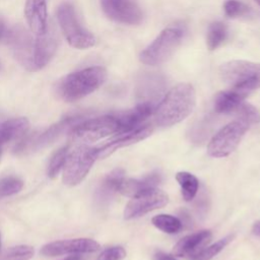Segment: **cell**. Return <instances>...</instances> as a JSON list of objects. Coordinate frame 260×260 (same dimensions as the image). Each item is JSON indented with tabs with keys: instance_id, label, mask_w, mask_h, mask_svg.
<instances>
[{
	"instance_id": "cell-20",
	"label": "cell",
	"mask_w": 260,
	"mask_h": 260,
	"mask_svg": "<svg viewBox=\"0 0 260 260\" xmlns=\"http://www.w3.org/2000/svg\"><path fill=\"white\" fill-rule=\"evenodd\" d=\"M247 95L248 93L233 88L220 91L215 95L214 110L219 114L233 113L244 102Z\"/></svg>"
},
{
	"instance_id": "cell-17",
	"label": "cell",
	"mask_w": 260,
	"mask_h": 260,
	"mask_svg": "<svg viewBox=\"0 0 260 260\" xmlns=\"http://www.w3.org/2000/svg\"><path fill=\"white\" fill-rule=\"evenodd\" d=\"M78 121V117H67L58 123L52 125L49 129L44 131L42 134H40L35 140L23 142L19 145L17 149H20L21 151H24V149H39L42 147L47 146L48 144L52 143L54 140H56L65 130L68 128H72L76 122Z\"/></svg>"
},
{
	"instance_id": "cell-8",
	"label": "cell",
	"mask_w": 260,
	"mask_h": 260,
	"mask_svg": "<svg viewBox=\"0 0 260 260\" xmlns=\"http://www.w3.org/2000/svg\"><path fill=\"white\" fill-rule=\"evenodd\" d=\"M116 116L106 115L85 120L72 127V138L79 142H94L111 134L118 133Z\"/></svg>"
},
{
	"instance_id": "cell-28",
	"label": "cell",
	"mask_w": 260,
	"mask_h": 260,
	"mask_svg": "<svg viewBox=\"0 0 260 260\" xmlns=\"http://www.w3.org/2000/svg\"><path fill=\"white\" fill-rule=\"evenodd\" d=\"M233 239V236H226L223 239L217 241L216 243H214L213 245L205 248L204 250L197 252L191 260H210L211 258H213L215 255H217Z\"/></svg>"
},
{
	"instance_id": "cell-26",
	"label": "cell",
	"mask_w": 260,
	"mask_h": 260,
	"mask_svg": "<svg viewBox=\"0 0 260 260\" xmlns=\"http://www.w3.org/2000/svg\"><path fill=\"white\" fill-rule=\"evenodd\" d=\"M69 153V146H63L59 148L51 157L49 166H48V176L50 178H55L59 172L63 169L67 155Z\"/></svg>"
},
{
	"instance_id": "cell-38",
	"label": "cell",
	"mask_w": 260,
	"mask_h": 260,
	"mask_svg": "<svg viewBox=\"0 0 260 260\" xmlns=\"http://www.w3.org/2000/svg\"><path fill=\"white\" fill-rule=\"evenodd\" d=\"M255 1H256V2H257L259 5H260V0H255Z\"/></svg>"
},
{
	"instance_id": "cell-32",
	"label": "cell",
	"mask_w": 260,
	"mask_h": 260,
	"mask_svg": "<svg viewBox=\"0 0 260 260\" xmlns=\"http://www.w3.org/2000/svg\"><path fill=\"white\" fill-rule=\"evenodd\" d=\"M126 256V251L120 246H115L104 250L98 260H122Z\"/></svg>"
},
{
	"instance_id": "cell-11",
	"label": "cell",
	"mask_w": 260,
	"mask_h": 260,
	"mask_svg": "<svg viewBox=\"0 0 260 260\" xmlns=\"http://www.w3.org/2000/svg\"><path fill=\"white\" fill-rule=\"evenodd\" d=\"M169 201L168 195L158 189L150 190L130 200L124 210V217L131 219L165 206Z\"/></svg>"
},
{
	"instance_id": "cell-10",
	"label": "cell",
	"mask_w": 260,
	"mask_h": 260,
	"mask_svg": "<svg viewBox=\"0 0 260 260\" xmlns=\"http://www.w3.org/2000/svg\"><path fill=\"white\" fill-rule=\"evenodd\" d=\"M101 6L104 13L116 22L136 25L143 20V12L133 0H101Z\"/></svg>"
},
{
	"instance_id": "cell-22",
	"label": "cell",
	"mask_w": 260,
	"mask_h": 260,
	"mask_svg": "<svg viewBox=\"0 0 260 260\" xmlns=\"http://www.w3.org/2000/svg\"><path fill=\"white\" fill-rule=\"evenodd\" d=\"M124 171L122 169H116L112 171L110 174H108L105 179L103 180L99 190H98V196L101 200H106L115 192H119L120 186L125 180L124 177Z\"/></svg>"
},
{
	"instance_id": "cell-29",
	"label": "cell",
	"mask_w": 260,
	"mask_h": 260,
	"mask_svg": "<svg viewBox=\"0 0 260 260\" xmlns=\"http://www.w3.org/2000/svg\"><path fill=\"white\" fill-rule=\"evenodd\" d=\"M34 248L27 245H19L9 248L3 255V260H29L34 256Z\"/></svg>"
},
{
	"instance_id": "cell-9",
	"label": "cell",
	"mask_w": 260,
	"mask_h": 260,
	"mask_svg": "<svg viewBox=\"0 0 260 260\" xmlns=\"http://www.w3.org/2000/svg\"><path fill=\"white\" fill-rule=\"evenodd\" d=\"M6 45L17 62L26 70L36 71L34 64V40L22 25L17 24L6 31L4 37Z\"/></svg>"
},
{
	"instance_id": "cell-24",
	"label": "cell",
	"mask_w": 260,
	"mask_h": 260,
	"mask_svg": "<svg viewBox=\"0 0 260 260\" xmlns=\"http://www.w3.org/2000/svg\"><path fill=\"white\" fill-rule=\"evenodd\" d=\"M226 25L220 21L213 22L209 25L206 36V45L210 51L217 49L226 39Z\"/></svg>"
},
{
	"instance_id": "cell-33",
	"label": "cell",
	"mask_w": 260,
	"mask_h": 260,
	"mask_svg": "<svg viewBox=\"0 0 260 260\" xmlns=\"http://www.w3.org/2000/svg\"><path fill=\"white\" fill-rule=\"evenodd\" d=\"M155 258H156V260H176L173 256L168 255V254H166L164 252H160V251L155 254Z\"/></svg>"
},
{
	"instance_id": "cell-13",
	"label": "cell",
	"mask_w": 260,
	"mask_h": 260,
	"mask_svg": "<svg viewBox=\"0 0 260 260\" xmlns=\"http://www.w3.org/2000/svg\"><path fill=\"white\" fill-rule=\"evenodd\" d=\"M58 46V37L53 25L48 24L44 35L36 36L34 40V64L36 70L45 67L55 55Z\"/></svg>"
},
{
	"instance_id": "cell-19",
	"label": "cell",
	"mask_w": 260,
	"mask_h": 260,
	"mask_svg": "<svg viewBox=\"0 0 260 260\" xmlns=\"http://www.w3.org/2000/svg\"><path fill=\"white\" fill-rule=\"evenodd\" d=\"M211 239L210 231H201L188 235L181 239L174 247L173 254L178 257L190 256L196 254Z\"/></svg>"
},
{
	"instance_id": "cell-36",
	"label": "cell",
	"mask_w": 260,
	"mask_h": 260,
	"mask_svg": "<svg viewBox=\"0 0 260 260\" xmlns=\"http://www.w3.org/2000/svg\"><path fill=\"white\" fill-rule=\"evenodd\" d=\"M62 260H82V258L79 255H74V256L66 257L65 259H62Z\"/></svg>"
},
{
	"instance_id": "cell-35",
	"label": "cell",
	"mask_w": 260,
	"mask_h": 260,
	"mask_svg": "<svg viewBox=\"0 0 260 260\" xmlns=\"http://www.w3.org/2000/svg\"><path fill=\"white\" fill-rule=\"evenodd\" d=\"M252 233L258 237H260V220L256 221L252 226Z\"/></svg>"
},
{
	"instance_id": "cell-2",
	"label": "cell",
	"mask_w": 260,
	"mask_h": 260,
	"mask_svg": "<svg viewBox=\"0 0 260 260\" xmlns=\"http://www.w3.org/2000/svg\"><path fill=\"white\" fill-rule=\"evenodd\" d=\"M107 79V70L91 66L65 76L58 85V94L67 102H76L96 90Z\"/></svg>"
},
{
	"instance_id": "cell-16",
	"label": "cell",
	"mask_w": 260,
	"mask_h": 260,
	"mask_svg": "<svg viewBox=\"0 0 260 260\" xmlns=\"http://www.w3.org/2000/svg\"><path fill=\"white\" fill-rule=\"evenodd\" d=\"M24 15L30 31L35 36L46 32L49 24L46 0H26Z\"/></svg>"
},
{
	"instance_id": "cell-25",
	"label": "cell",
	"mask_w": 260,
	"mask_h": 260,
	"mask_svg": "<svg viewBox=\"0 0 260 260\" xmlns=\"http://www.w3.org/2000/svg\"><path fill=\"white\" fill-rule=\"evenodd\" d=\"M152 224L167 234H177L182 229V222L179 218L170 214H158L152 217Z\"/></svg>"
},
{
	"instance_id": "cell-27",
	"label": "cell",
	"mask_w": 260,
	"mask_h": 260,
	"mask_svg": "<svg viewBox=\"0 0 260 260\" xmlns=\"http://www.w3.org/2000/svg\"><path fill=\"white\" fill-rule=\"evenodd\" d=\"M239 120L246 123L248 126L257 124L260 122V113L259 111L250 104H245L244 102L239 106L235 111Z\"/></svg>"
},
{
	"instance_id": "cell-12",
	"label": "cell",
	"mask_w": 260,
	"mask_h": 260,
	"mask_svg": "<svg viewBox=\"0 0 260 260\" xmlns=\"http://www.w3.org/2000/svg\"><path fill=\"white\" fill-rule=\"evenodd\" d=\"M100 245L95 241L86 238H79L49 243L42 248L41 254L44 256L54 257L66 254L92 253L98 251Z\"/></svg>"
},
{
	"instance_id": "cell-3",
	"label": "cell",
	"mask_w": 260,
	"mask_h": 260,
	"mask_svg": "<svg viewBox=\"0 0 260 260\" xmlns=\"http://www.w3.org/2000/svg\"><path fill=\"white\" fill-rule=\"evenodd\" d=\"M219 73L222 80L246 93L260 87V63L245 60H232L221 64Z\"/></svg>"
},
{
	"instance_id": "cell-30",
	"label": "cell",
	"mask_w": 260,
	"mask_h": 260,
	"mask_svg": "<svg viewBox=\"0 0 260 260\" xmlns=\"http://www.w3.org/2000/svg\"><path fill=\"white\" fill-rule=\"evenodd\" d=\"M23 187L20 179L15 177H6L0 180V199L18 193Z\"/></svg>"
},
{
	"instance_id": "cell-14",
	"label": "cell",
	"mask_w": 260,
	"mask_h": 260,
	"mask_svg": "<svg viewBox=\"0 0 260 260\" xmlns=\"http://www.w3.org/2000/svg\"><path fill=\"white\" fill-rule=\"evenodd\" d=\"M151 133H152V128L148 125L140 126V127H138L134 130H131L129 132L120 133L117 138H115L111 141H108L107 143L103 144L102 146L95 148L96 158L107 157L119 148L131 145L133 143H136L140 140L145 139Z\"/></svg>"
},
{
	"instance_id": "cell-6",
	"label": "cell",
	"mask_w": 260,
	"mask_h": 260,
	"mask_svg": "<svg viewBox=\"0 0 260 260\" xmlns=\"http://www.w3.org/2000/svg\"><path fill=\"white\" fill-rule=\"evenodd\" d=\"M96 159L95 148L85 144L78 145L69 151L63 166V183L67 186H76L86 177Z\"/></svg>"
},
{
	"instance_id": "cell-34",
	"label": "cell",
	"mask_w": 260,
	"mask_h": 260,
	"mask_svg": "<svg viewBox=\"0 0 260 260\" xmlns=\"http://www.w3.org/2000/svg\"><path fill=\"white\" fill-rule=\"evenodd\" d=\"M5 35H6V25L2 17H0V41L4 39Z\"/></svg>"
},
{
	"instance_id": "cell-1",
	"label": "cell",
	"mask_w": 260,
	"mask_h": 260,
	"mask_svg": "<svg viewBox=\"0 0 260 260\" xmlns=\"http://www.w3.org/2000/svg\"><path fill=\"white\" fill-rule=\"evenodd\" d=\"M196 105V91L190 83L172 87L154 110V121L161 127L172 126L187 118Z\"/></svg>"
},
{
	"instance_id": "cell-21",
	"label": "cell",
	"mask_w": 260,
	"mask_h": 260,
	"mask_svg": "<svg viewBox=\"0 0 260 260\" xmlns=\"http://www.w3.org/2000/svg\"><path fill=\"white\" fill-rule=\"evenodd\" d=\"M29 126L26 118H14L5 121L0 125V143L3 145L22 137Z\"/></svg>"
},
{
	"instance_id": "cell-15",
	"label": "cell",
	"mask_w": 260,
	"mask_h": 260,
	"mask_svg": "<svg viewBox=\"0 0 260 260\" xmlns=\"http://www.w3.org/2000/svg\"><path fill=\"white\" fill-rule=\"evenodd\" d=\"M154 105L149 101H145L126 112L118 114L116 116L119 126L118 133L129 132L142 126L141 124L154 113Z\"/></svg>"
},
{
	"instance_id": "cell-18",
	"label": "cell",
	"mask_w": 260,
	"mask_h": 260,
	"mask_svg": "<svg viewBox=\"0 0 260 260\" xmlns=\"http://www.w3.org/2000/svg\"><path fill=\"white\" fill-rule=\"evenodd\" d=\"M161 181L158 173L154 172L142 179H125L120 186L119 192L127 197H137L156 188Z\"/></svg>"
},
{
	"instance_id": "cell-7",
	"label": "cell",
	"mask_w": 260,
	"mask_h": 260,
	"mask_svg": "<svg viewBox=\"0 0 260 260\" xmlns=\"http://www.w3.org/2000/svg\"><path fill=\"white\" fill-rule=\"evenodd\" d=\"M248 128L249 126L241 120L226 124L209 141L208 154L213 157H223L231 154L238 147Z\"/></svg>"
},
{
	"instance_id": "cell-37",
	"label": "cell",
	"mask_w": 260,
	"mask_h": 260,
	"mask_svg": "<svg viewBox=\"0 0 260 260\" xmlns=\"http://www.w3.org/2000/svg\"><path fill=\"white\" fill-rule=\"evenodd\" d=\"M3 147H4V145H3L2 143H0V156H1V154H2V151H3Z\"/></svg>"
},
{
	"instance_id": "cell-31",
	"label": "cell",
	"mask_w": 260,
	"mask_h": 260,
	"mask_svg": "<svg viewBox=\"0 0 260 260\" xmlns=\"http://www.w3.org/2000/svg\"><path fill=\"white\" fill-rule=\"evenodd\" d=\"M223 10L229 17H240L249 14L250 7L238 0H226L223 4Z\"/></svg>"
},
{
	"instance_id": "cell-23",
	"label": "cell",
	"mask_w": 260,
	"mask_h": 260,
	"mask_svg": "<svg viewBox=\"0 0 260 260\" xmlns=\"http://www.w3.org/2000/svg\"><path fill=\"white\" fill-rule=\"evenodd\" d=\"M176 180L181 187L183 198L186 201H191L198 191L199 183L197 178L188 172H179L176 175Z\"/></svg>"
},
{
	"instance_id": "cell-39",
	"label": "cell",
	"mask_w": 260,
	"mask_h": 260,
	"mask_svg": "<svg viewBox=\"0 0 260 260\" xmlns=\"http://www.w3.org/2000/svg\"><path fill=\"white\" fill-rule=\"evenodd\" d=\"M0 247H1V235H0Z\"/></svg>"
},
{
	"instance_id": "cell-5",
	"label": "cell",
	"mask_w": 260,
	"mask_h": 260,
	"mask_svg": "<svg viewBox=\"0 0 260 260\" xmlns=\"http://www.w3.org/2000/svg\"><path fill=\"white\" fill-rule=\"evenodd\" d=\"M184 31L179 26H169L140 53V61L149 66H155L167 61L180 45Z\"/></svg>"
},
{
	"instance_id": "cell-4",
	"label": "cell",
	"mask_w": 260,
	"mask_h": 260,
	"mask_svg": "<svg viewBox=\"0 0 260 260\" xmlns=\"http://www.w3.org/2000/svg\"><path fill=\"white\" fill-rule=\"evenodd\" d=\"M57 20L66 41L71 47L83 50L94 46V36L80 23L72 4L64 2L58 7Z\"/></svg>"
}]
</instances>
